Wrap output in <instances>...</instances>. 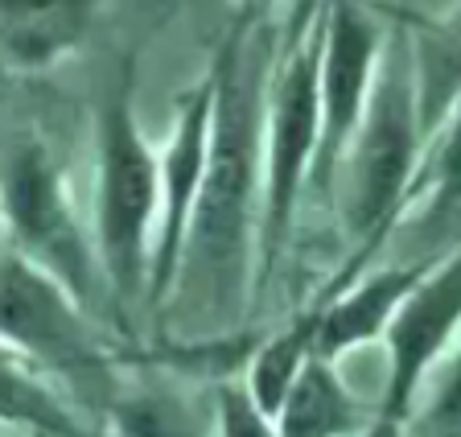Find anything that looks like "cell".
Returning <instances> with one entry per match:
<instances>
[{
    "label": "cell",
    "instance_id": "cell-1",
    "mask_svg": "<svg viewBox=\"0 0 461 437\" xmlns=\"http://www.w3.org/2000/svg\"><path fill=\"white\" fill-rule=\"evenodd\" d=\"M264 13H235V25L214 50V136L202 198L182 252L173 305L185 318L222 331L256 302L259 214H264V112H268L272 54L259 33ZM165 310V314H169Z\"/></svg>",
    "mask_w": 461,
    "mask_h": 437
},
{
    "label": "cell",
    "instance_id": "cell-2",
    "mask_svg": "<svg viewBox=\"0 0 461 437\" xmlns=\"http://www.w3.org/2000/svg\"><path fill=\"white\" fill-rule=\"evenodd\" d=\"M157 214H161V149L136 116V50L120 59L112 87L95 107V235L107 310L120 331L149 302Z\"/></svg>",
    "mask_w": 461,
    "mask_h": 437
},
{
    "label": "cell",
    "instance_id": "cell-3",
    "mask_svg": "<svg viewBox=\"0 0 461 437\" xmlns=\"http://www.w3.org/2000/svg\"><path fill=\"white\" fill-rule=\"evenodd\" d=\"M321 46L326 0H297V17L272 54L268 112H264V214H259L256 302L280 269L305 186L321 153Z\"/></svg>",
    "mask_w": 461,
    "mask_h": 437
},
{
    "label": "cell",
    "instance_id": "cell-4",
    "mask_svg": "<svg viewBox=\"0 0 461 437\" xmlns=\"http://www.w3.org/2000/svg\"><path fill=\"white\" fill-rule=\"evenodd\" d=\"M424 145L429 141H424L420 107H416L412 41H408V25H400L387 33L384 67L375 78L371 104H366L363 124L342 157V169H338L346 178V232L355 240V260L338 285L355 277L358 264L395 232L400 214L416 203Z\"/></svg>",
    "mask_w": 461,
    "mask_h": 437
},
{
    "label": "cell",
    "instance_id": "cell-5",
    "mask_svg": "<svg viewBox=\"0 0 461 437\" xmlns=\"http://www.w3.org/2000/svg\"><path fill=\"white\" fill-rule=\"evenodd\" d=\"M0 342L54 379L86 417L104 421L124 388L120 355L107 347L95 314L9 243H0Z\"/></svg>",
    "mask_w": 461,
    "mask_h": 437
},
{
    "label": "cell",
    "instance_id": "cell-6",
    "mask_svg": "<svg viewBox=\"0 0 461 437\" xmlns=\"http://www.w3.org/2000/svg\"><path fill=\"white\" fill-rule=\"evenodd\" d=\"M0 235L13 252L67 285L91 314L107 302L95 235L83 227L67 174L41 141L13 145L0 169Z\"/></svg>",
    "mask_w": 461,
    "mask_h": 437
},
{
    "label": "cell",
    "instance_id": "cell-7",
    "mask_svg": "<svg viewBox=\"0 0 461 437\" xmlns=\"http://www.w3.org/2000/svg\"><path fill=\"white\" fill-rule=\"evenodd\" d=\"M214 99H219V75L214 67H206V75L190 83L173 104V128L161 145V214H157L153 277H149V302H144L149 318H161L177 289L182 252L202 198L206 166H211Z\"/></svg>",
    "mask_w": 461,
    "mask_h": 437
},
{
    "label": "cell",
    "instance_id": "cell-8",
    "mask_svg": "<svg viewBox=\"0 0 461 437\" xmlns=\"http://www.w3.org/2000/svg\"><path fill=\"white\" fill-rule=\"evenodd\" d=\"M387 33L363 0H326V46H321V153L313 186L330 195L342 157L355 141L384 67Z\"/></svg>",
    "mask_w": 461,
    "mask_h": 437
},
{
    "label": "cell",
    "instance_id": "cell-9",
    "mask_svg": "<svg viewBox=\"0 0 461 437\" xmlns=\"http://www.w3.org/2000/svg\"><path fill=\"white\" fill-rule=\"evenodd\" d=\"M461 339V248L424 269L416 289L387 326V384L379 413L408 421L420 405L424 384Z\"/></svg>",
    "mask_w": 461,
    "mask_h": 437
},
{
    "label": "cell",
    "instance_id": "cell-10",
    "mask_svg": "<svg viewBox=\"0 0 461 437\" xmlns=\"http://www.w3.org/2000/svg\"><path fill=\"white\" fill-rule=\"evenodd\" d=\"M424 269L429 264H387L338 285L326 305H317V355L342 363L355 347L387 339V326L424 277Z\"/></svg>",
    "mask_w": 461,
    "mask_h": 437
},
{
    "label": "cell",
    "instance_id": "cell-11",
    "mask_svg": "<svg viewBox=\"0 0 461 437\" xmlns=\"http://www.w3.org/2000/svg\"><path fill=\"white\" fill-rule=\"evenodd\" d=\"M95 0H0V59L21 75H46L91 33Z\"/></svg>",
    "mask_w": 461,
    "mask_h": 437
},
{
    "label": "cell",
    "instance_id": "cell-12",
    "mask_svg": "<svg viewBox=\"0 0 461 437\" xmlns=\"http://www.w3.org/2000/svg\"><path fill=\"white\" fill-rule=\"evenodd\" d=\"M0 429L25 437H99L83 408L9 342H0Z\"/></svg>",
    "mask_w": 461,
    "mask_h": 437
},
{
    "label": "cell",
    "instance_id": "cell-13",
    "mask_svg": "<svg viewBox=\"0 0 461 437\" xmlns=\"http://www.w3.org/2000/svg\"><path fill=\"white\" fill-rule=\"evenodd\" d=\"M366 421L363 400L346 388L338 363L321 355L301 368L276 413L280 437H355Z\"/></svg>",
    "mask_w": 461,
    "mask_h": 437
},
{
    "label": "cell",
    "instance_id": "cell-14",
    "mask_svg": "<svg viewBox=\"0 0 461 437\" xmlns=\"http://www.w3.org/2000/svg\"><path fill=\"white\" fill-rule=\"evenodd\" d=\"M408 41H412L416 107H420L424 141H432L461 107V0L445 17L408 25Z\"/></svg>",
    "mask_w": 461,
    "mask_h": 437
},
{
    "label": "cell",
    "instance_id": "cell-15",
    "mask_svg": "<svg viewBox=\"0 0 461 437\" xmlns=\"http://www.w3.org/2000/svg\"><path fill=\"white\" fill-rule=\"evenodd\" d=\"M104 429L107 437H219L214 413L206 417L198 400L165 384L120 388L104 413Z\"/></svg>",
    "mask_w": 461,
    "mask_h": 437
},
{
    "label": "cell",
    "instance_id": "cell-16",
    "mask_svg": "<svg viewBox=\"0 0 461 437\" xmlns=\"http://www.w3.org/2000/svg\"><path fill=\"white\" fill-rule=\"evenodd\" d=\"M317 355V310L293 318L288 326H280L276 334H268L264 342H256V351L248 355V379L243 388L251 392L268 417H276L280 405H285L293 379L301 376L309 360Z\"/></svg>",
    "mask_w": 461,
    "mask_h": 437
},
{
    "label": "cell",
    "instance_id": "cell-17",
    "mask_svg": "<svg viewBox=\"0 0 461 437\" xmlns=\"http://www.w3.org/2000/svg\"><path fill=\"white\" fill-rule=\"evenodd\" d=\"M429 145L432 157H424L420 166L416 198H424L429 223H449L453 214H461V107L445 120Z\"/></svg>",
    "mask_w": 461,
    "mask_h": 437
},
{
    "label": "cell",
    "instance_id": "cell-18",
    "mask_svg": "<svg viewBox=\"0 0 461 437\" xmlns=\"http://www.w3.org/2000/svg\"><path fill=\"white\" fill-rule=\"evenodd\" d=\"M214 425H219V437H280L276 417H268L243 384L214 388Z\"/></svg>",
    "mask_w": 461,
    "mask_h": 437
},
{
    "label": "cell",
    "instance_id": "cell-19",
    "mask_svg": "<svg viewBox=\"0 0 461 437\" xmlns=\"http://www.w3.org/2000/svg\"><path fill=\"white\" fill-rule=\"evenodd\" d=\"M429 425L441 437H461V339L432 371V396H429Z\"/></svg>",
    "mask_w": 461,
    "mask_h": 437
},
{
    "label": "cell",
    "instance_id": "cell-20",
    "mask_svg": "<svg viewBox=\"0 0 461 437\" xmlns=\"http://www.w3.org/2000/svg\"><path fill=\"white\" fill-rule=\"evenodd\" d=\"M355 437H408V421L387 417V413H375Z\"/></svg>",
    "mask_w": 461,
    "mask_h": 437
},
{
    "label": "cell",
    "instance_id": "cell-21",
    "mask_svg": "<svg viewBox=\"0 0 461 437\" xmlns=\"http://www.w3.org/2000/svg\"><path fill=\"white\" fill-rule=\"evenodd\" d=\"M276 5H285V0H235V9H248V13H268L276 9ZM297 5V0H293Z\"/></svg>",
    "mask_w": 461,
    "mask_h": 437
}]
</instances>
